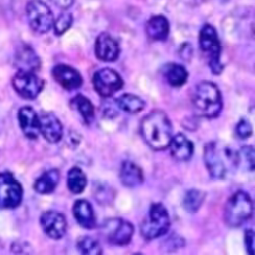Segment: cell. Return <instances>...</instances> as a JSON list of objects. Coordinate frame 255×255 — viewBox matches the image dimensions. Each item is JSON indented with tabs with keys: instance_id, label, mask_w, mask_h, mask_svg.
Wrapping results in <instances>:
<instances>
[{
	"instance_id": "cell-1",
	"label": "cell",
	"mask_w": 255,
	"mask_h": 255,
	"mask_svg": "<svg viewBox=\"0 0 255 255\" xmlns=\"http://www.w3.org/2000/svg\"><path fill=\"white\" fill-rule=\"evenodd\" d=\"M241 161V155L221 142H209L204 148V162L211 178L222 180L235 172Z\"/></svg>"
},
{
	"instance_id": "cell-2",
	"label": "cell",
	"mask_w": 255,
	"mask_h": 255,
	"mask_svg": "<svg viewBox=\"0 0 255 255\" xmlns=\"http://www.w3.org/2000/svg\"><path fill=\"white\" fill-rule=\"evenodd\" d=\"M140 133L148 146L156 151L164 150L173 138L172 123L164 112L155 110L141 121Z\"/></svg>"
},
{
	"instance_id": "cell-3",
	"label": "cell",
	"mask_w": 255,
	"mask_h": 255,
	"mask_svg": "<svg viewBox=\"0 0 255 255\" xmlns=\"http://www.w3.org/2000/svg\"><path fill=\"white\" fill-rule=\"evenodd\" d=\"M191 102L197 113L206 119L218 118L223 108L220 89L215 83L209 81L197 85L191 95Z\"/></svg>"
},
{
	"instance_id": "cell-4",
	"label": "cell",
	"mask_w": 255,
	"mask_h": 255,
	"mask_svg": "<svg viewBox=\"0 0 255 255\" xmlns=\"http://www.w3.org/2000/svg\"><path fill=\"white\" fill-rule=\"evenodd\" d=\"M253 214V202L246 191L239 190L227 201L224 218L230 227H240Z\"/></svg>"
},
{
	"instance_id": "cell-5",
	"label": "cell",
	"mask_w": 255,
	"mask_h": 255,
	"mask_svg": "<svg viewBox=\"0 0 255 255\" xmlns=\"http://www.w3.org/2000/svg\"><path fill=\"white\" fill-rule=\"evenodd\" d=\"M169 226H171V220L167 209L161 203H153L146 218L141 223V237L146 241L158 239L165 235Z\"/></svg>"
},
{
	"instance_id": "cell-6",
	"label": "cell",
	"mask_w": 255,
	"mask_h": 255,
	"mask_svg": "<svg viewBox=\"0 0 255 255\" xmlns=\"http://www.w3.org/2000/svg\"><path fill=\"white\" fill-rule=\"evenodd\" d=\"M199 43L202 52L208 60V65L214 74H220L224 66L221 62V44L216 28L205 24L200 30Z\"/></svg>"
},
{
	"instance_id": "cell-7",
	"label": "cell",
	"mask_w": 255,
	"mask_h": 255,
	"mask_svg": "<svg viewBox=\"0 0 255 255\" xmlns=\"http://www.w3.org/2000/svg\"><path fill=\"white\" fill-rule=\"evenodd\" d=\"M29 26L37 34H46L54 26V16L48 5L42 0H30L26 4Z\"/></svg>"
},
{
	"instance_id": "cell-8",
	"label": "cell",
	"mask_w": 255,
	"mask_h": 255,
	"mask_svg": "<svg viewBox=\"0 0 255 255\" xmlns=\"http://www.w3.org/2000/svg\"><path fill=\"white\" fill-rule=\"evenodd\" d=\"M23 198V188L15 177L4 172L0 174V209H15Z\"/></svg>"
},
{
	"instance_id": "cell-9",
	"label": "cell",
	"mask_w": 255,
	"mask_h": 255,
	"mask_svg": "<svg viewBox=\"0 0 255 255\" xmlns=\"http://www.w3.org/2000/svg\"><path fill=\"white\" fill-rule=\"evenodd\" d=\"M44 80H42L35 72L19 70L12 80L15 91L21 98L35 100L44 88Z\"/></svg>"
},
{
	"instance_id": "cell-10",
	"label": "cell",
	"mask_w": 255,
	"mask_h": 255,
	"mask_svg": "<svg viewBox=\"0 0 255 255\" xmlns=\"http://www.w3.org/2000/svg\"><path fill=\"white\" fill-rule=\"evenodd\" d=\"M104 235L107 241L115 246H126L134 235V226L124 219H111L104 224Z\"/></svg>"
},
{
	"instance_id": "cell-11",
	"label": "cell",
	"mask_w": 255,
	"mask_h": 255,
	"mask_svg": "<svg viewBox=\"0 0 255 255\" xmlns=\"http://www.w3.org/2000/svg\"><path fill=\"white\" fill-rule=\"evenodd\" d=\"M94 90L103 98H110L121 90L124 86V81L120 73L111 68H103L94 73L92 78Z\"/></svg>"
},
{
	"instance_id": "cell-12",
	"label": "cell",
	"mask_w": 255,
	"mask_h": 255,
	"mask_svg": "<svg viewBox=\"0 0 255 255\" xmlns=\"http://www.w3.org/2000/svg\"><path fill=\"white\" fill-rule=\"evenodd\" d=\"M40 224L45 235L52 240L62 239L67 231V221L57 211H46L40 218Z\"/></svg>"
},
{
	"instance_id": "cell-13",
	"label": "cell",
	"mask_w": 255,
	"mask_h": 255,
	"mask_svg": "<svg viewBox=\"0 0 255 255\" xmlns=\"http://www.w3.org/2000/svg\"><path fill=\"white\" fill-rule=\"evenodd\" d=\"M52 78L66 90L79 89L83 85V78L81 73L69 65L60 64L51 70Z\"/></svg>"
},
{
	"instance_id": "cell-14",
	"label": "cell",
	"mask_w": 255,
	"mask_h": 255,
	"mask_svg": "<svg viewBox=\"0 0 255 255\" xmlns=\"http://www.w3.org/2000/svg\"><path fill=\"white\" fill-rule=\"evenodd\" d=\"M40 133L49 143H57L63 137V126L54 113L43 112L39 115Z\"/></svg>"
},
{
	"instance_id": "cell-15",
	"label": "cell",
	"mask_w": 255,
	"mask_h": 255,
	"mask_svg": "<svg viewBox=\"0 0 255 255\" xmlns=\"http://www.w3.org/2000/svg\"><path fill=\"white\" fill-rule=\"evenodd\" d=\"M95 56L104 62H113L120 56V45L112 36L101 34L95 41Z\"/></svg>"
},
{
	"instance_id": "cell-16",
	"label": "cell",
	"mask_w": 255,
	"mask_h": 255,
	"mask_svg": "<svg viewBox=\"0 0 255 255\" xmlns=\"http://www.w3.org/2000/svg\"><path fill=\"white\" fill-rule=\"evenodd\" d=\"M18 121L21 130L28 139H37L40 133V119L31 107H22L18 112Z\"/></svg>"
},
{
	"instance_id": "cell-17",
	"label": "cell",
	"mask_w": 255,
	"mask_h": 255,
	"mask_svg": "<svg viewBox=\"0 0 255 255\" xmlns=\"http://www.w3.org/2000/svg\"><path fill=\"white\" fill-rule=\"evenodd\" d=\"M15 64L19 70L36 72L41 68V60L29 45H20L15 52Z\"/></svg>"
},
{
	"instance_id": "cell-18",
	"label": "cell",
	"mask_w": 255,
	"mask_h": 255,
	"mask_svg": "<svg viewBox=\"0 0 255 255\" xmlns=\"http://www.w3.org/2000/svg\"><path fill=\"white\" fill-rule=\"evenodd\" d=\"M168 146L171 155L178 161H188L194 154V143L181 133L172 138Z\"/></svg>"
},
{
	"instance_id": "cell-19",
	"label": "cell",
	"mask_w": 255,
	"mask_h": 255,
	"mask_svg": "<svg viewBox=\"0 0 255 255\" xmlns=\"http://www.w3.org/2000/svg\"><path fill=\"white\" fill-rule=\"evenodd\" d=\"M120 179L124 186L135 188L143 183V172L134 162L127 160L122 164Z\"/></svg>"
},
{
	"instance_id": "cell-20",
	"label": "cell",
	"mask_w": 255,
	"mask_h": 255,
	"mask_svg": "<svg viewBox=\"0 0 255 255\" xmlns=\"http://www.w3.org/2000/svg\"><path fill=\"white\" fill-rule=\"evenodd\" d=\"M73 216L79 224L85 229H92L97 225L92 205L87 200H78L73 204Z\"/></svg>"
},
{
	"instance_id": "cell-21",
	"label": "cell",
	"mask_w": 255,
	"mask_h": 255,
	"mask_svg": "<svg viewBox=\"0 0 255 255\" xmlns=\"http://www.w3.org/2000/svg\"><path fill=\"white\" fill-rule=\"evenodd\" d=\"M147 36L155 41H165L169 33L168 20L162 16L157 15L151 17L145 25Z\"/></svg>"
},
{
	"instance_id": "cell-22",
	"label": "cell",
	"mask_w": 255,
	"mask_h": 255,
	"mask_svg": "<svg viewBox=\"0 0 255 255\" xmlns=\"http://www.w3.org/2000/svg\"><path fill=\"white\" fill-rule=\"evenodd\" d=\"M166 82L173 87H181L188 79L187 70L178 63H168L162 68Z\"/></svg>"
},
{
	"instance_id": "cell-23",
	"label": "cell",
	"mask_w": 255,
	"mask_h": 255,
	"mask_svg": "<svg viewBox=\"0 0 255 255\" xmlns=\"http://www.w3.org/2000/svg\"><path fill=\"white\" fill-rule=\"evenodd\" d=\"M60 181V172L56 168L49 169L40 176L34 183V188L38 194L47 195L54 191Z\"/></svg>"
},
{
	"instance_id": "cell-24",
	"label": "cell",
	"mask_w": 255,
	"mask_h": 255,
	"mask_svg": "<svg viewBox=\"0 0 255 255\" xmlns=\"http://www.w3.org/2000/svg\"><path fill=\"white\" fill-rule=\"evenodd\" d=\"M70 107L72 110H76L81 116L83 121L87 125H90L94 120V107L89 99L82 94H78L70 101Z\"/></svg>"
},
{
	"instance_id": "cell-25",
	"label": "cell",
	"mask_w": 255,
	"mask_h": 255,
	"mask_svg": "<svg viewBox=\"0 0 255 255\" xmlns=\"http://www.w3.org/2000/svg\"><path fill=\"white\" fill-rule=\"evenodd\" d=\"M115 103L121 110L131 114L139 113L145 107V103L142 99L130 93L121 95L119 99L115 100Z\"/></svg>"
},
{
	"instance_id": "cell-26",
	"label": "cell",
	"mask_w": 255,
	"mask_h": 255,
	"mask_svg": "<svg viewBox=\"0 0 255 255\" xmlns=\"http://www.w3.org/2000/svg\"><path fill=\"white\" fill-rule=\"evenodd\" d=\"M87 177L82 169L78 166H74L69 169L67 176V186L68 189L74 195H80L86 188Z\"/></svg>"
},
{
	"instance_id": "cell-27",
	"label": "cell",
	"mask_w": 255,
	"mask_h": 255,
	"mask_svg": "<svg viewBox=\"0 0 255 255\" xmlns=\"http://www.w3.org/2000/svg\"><path fill=\"white\" fill-rule=\"evenodd\" d=\"M204 199L205 195L203 191L198 189H189L184 196L183 207L189 214H195L203 204Z\"/></svg>"
},
{
	"instance_id": "cell-28",
	"label": "cell",
	"mask_w": 255,
	"mask_h": 255,
	"mask_svg": "<svg viewBox=\"0 0 255 255\" xmlns=\"http://www.w3.org/2000/svg\"><path fill=\"white\" fill-rule=\"evenodd\" d=\"M77 248L81 254L99 255L102 254V247L98 241L90 237H82L77 242Z\"/></svg>"
},
{
	"instance_id": "cell-29",
	"label": "cell",
	"mask_w": 255,
	"mask_h": 255,
	"mask_svg": "<svg viewBox=\"0 0 255 255\" xmlns=\"http://www.w3.org/2000/svg\"><path fill=\"white\" fill-rule=\"evenodd\" d=\"M72 22H73V17L70 13H68V12L62 13L54 22L55 34L57 36H61L63 34H65L66 31L70 28Z\"/></svg>"
},
{
	"instance_id": "cell-30",
	"label": "cell",
	"mask_w": 255,
	"mask_h": 255,
	"mask_svg": "<svg viewBox=\"0 0 255 255\" xmlns=\"http://www.w3.org/2000/svg\"><path fill=\"white\" fill-rule=\"evenodd\" d=\"M236 134L241 139L249 138L252 135V127L250 123L245 119H242L236 127Z\"/></svg>"
},
{
	"instance_id": "cell-31",
	"label": "cell",
	"mask_w": 255,
	"mask_h": 255,
	"mask_svg": "<svg viewBox=\"0 0 255 255\" xmlns=\"http://www.w3.org/2000/svg\"><path fill=\"white\" fill-rule=\"evenodd\" d=\"M242 151H243V156L246 159V161L248 162L250 169H252L253 171V167H254V148H253V146H244L242 148Z\"/></svg>"
},
{
	"instance_id": "cell-32",
	"label": "cell",
	"mask_w": 255,
	"mask_h": 255,
	"mask_svg": "<svg viewBox=\"0 0 255 255\" xmlns=\"http://www.w3.org/2000/svg\"><path fill=\"white\" fill-rule=\"evenodd\" d=\"M245 245L249 254H254V231L251 229L245 232Z\"/></svg>"
},
{
	"instance_id": "cell-33",
	"label": "cell",
	"mask_w": 255,
	"mask_h": 255,
	"mask_svg": "<svg viewBox=\"0 0 255 255\" xmlns=\"http://www.w3.org/2000/svg\"><path fill=\"white\" fill-rule=\"evenodd\" d=\"M50 1L55 5H57L58 7H61L63 9H67L73 4L74 0H50Z\"/></svg>"
},
{
	"instance_id": "cell-34",
	"label": "cell",
	"mask_w": 255,
	"mask_h": 255,
	"mask_svg": "<svg viewBox=\"0 0 255 255\" xmlns=\"http://www.w3.org/2000/svg\"><path fill=\"white\" fill-rule=\"evenodd\" d=\"M221 1H224L225 2V1H228V0H221Z\"/></svg>"
}]
</instances>
